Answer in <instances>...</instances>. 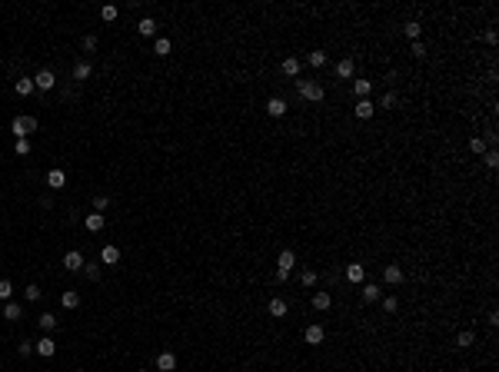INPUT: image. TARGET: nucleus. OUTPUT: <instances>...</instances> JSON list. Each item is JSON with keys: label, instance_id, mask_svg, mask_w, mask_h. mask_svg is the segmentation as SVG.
<instances>
[{"label": "nucleus", "instance_id": "nucleus-1", "mask_svg": "<svg viewBox=\"0 0 499 372\" xmlns=\"http://www.w3.org/2000/svg\"><path fill=\"white\" fill-rule=\"evenodd\" d=\"M296 90H300V96H303V100H310V103H320V100L326 96L323 84H316V80H296Z\"/></svg>", "mask_w": 499, "mask_h": 372}, {"label": "nucleus", "instance_id": "nucleus-2", "mask_svg": "<svg viewBox=\"0 0 499 372\" xmlns=\"http://www.w3.org/2000/svg\"><path fill=\"white\" fill-rule=\"evenodd\" d=\"M34 130H37V116H14V123H10V133L17 140H27Z\"/></svg>", "mask_w": 499, "mask_h": 372}, {"label": "nucleus", "instance_id": "nucleus-3", "mask_svg": "<svg viewBox=\"0 0 499 372\" xmlns=\"http://www.w3.org/2000/svg\"><path fill=\"white\" fill-rule=\"evenodd\" d=\"M267 312H270V316H273V319H283V316H287V312H290V306H287V299H270V302H267Z\"/></svg>", "mask_w": 499, "mask_h": 372}, {"label": "nucleus", "instance_id": "nucleus-4", "mask_svg": "<svg viewBox=\"0 0 499 372\" xmlns=\"http://www.w3.org/2000/svg\"><path fill=\"white\" fill-rule=\"evenodd\" d=\"M360 299L363 302H379V299H383V289H379L376 282H366V286L360 289Z\"/></svg>", "mask_w": 499, "mask_h": 372}, {"label": "nucleus", "instance_id": "nucleus-5", "mask_svg": "<svg viewBox=\"0 0 499 372\" xmlns=\"http://www.w3.org/2000/svg\"><path fill=\"white\" fill-rule=\"evenodd\" d=\"M83 262H87V260H83L80 252H77V250H70V252L64 256V270H70V272H80V270H83Z\"/></svg>", "mask_w": 499, "mask_h": 372}, {"label": "nucleus", "instance_id": "nucleus-6", "mask_svg": "<svg viewBox=\"0 0 499 372\" xmlns=\"http://www.w3.org/2000/svg\"><path fill=\"white\" fill-rule=\"evenodd\" d=\"M303 339H306V346H320L326 339V332H323V326H306V332H303Z\"/></svg>", "mask_w": 499, "mask_h": 372}, {"label": "nucleus", "instance_id": "nucleus-7", "mask_svg": "<svg viewBox=\"0 0 499 372\" xmlns=\"http://www.w3.org/2000/svg\"><path fill=\"white\" fill-rule=\"evenodd\" d=\"M353 74H356V64H353V56H343L340 64H336V76H340V80H350Z\"/></svg>", "mask_w": 499, "mask_h": 372}, {"label": "nucleus", "instance_id": "nucleus-8", "mask_svg": "<svg viewBox=\"0 0 499 372\" xmlns=\"http://www.w3.org/2000/svg\"><path fill=\"white\" fill-rule=\"evenodd\" d=\"M34 86H37V90H54V70H40L37 76H34Z\"/></svg>", "mask_w": 499, "mask_h": 372}, {"label": "nucleus", "instance_id": "nucleus-9", "mask_svg": "<svg viewBox=\"0 0 499 372\" xmlns=\"http://www.w3.org/2000/svg\"><path fill=\"white\" fill-rule=\"evenodd\" d=\"M267 113L270 116H283V113H287V100H283V96H270L267 100Z\"/></svg>", "mask_w": 499, "mask_h": 372}, {"label": "nucleus", "instance_id": "nucleus-10", "mask_svg": "<svg viewBox=\"0 0 499 372\" xmlns=\"http://www.w3.org/2000/svg\"><path fill=\"white\" fill-rule=\"evenodd\" d=\"M100 262L103 266H117V262H120V250H117V246H103L100 250Z\"/></svg>", "mask_w": 499, "mask_h": 372}, {"label": "nucleus", "instance_id": "nucleus-11", "mask_svg": "<svg viewBox=\"0 0 499 372\" xmlns=\"http://www.w3.org/2000/svg\"><path fill=\"white\" fill-rule=\"evenodd\" d=\"M363 276H366L363 262H350V266H346V279H350L353 286H360V282H363Z\"/></svg>", "mask_w": 499, "mask_h": 372}, {"label": "nucleus", "instance_id": "nucleus-12", "mask_svg": "<svg viewBox=\"0 0 499 372\" xmlns=\"http://www.w3.org/2000/svg\"><path fill=\"white\" fill-rule=\"evenodd\" d=\"M383 282H386V286H399V282H403V270H399V266H386V270H383Z\"/></svg>", "mask_w": 499, "mask_h": 372}, {"label": "nucleus", "instance_id": "nucleus-13", "mask_svg": "<svg viewBox=\"0 0 499 372\" xmlns=\"http://www.w3.org/2000/svg\"><path fill=\"white\" fill-rule=\"evenodd\" d=\"M34 349H37V356H44V359H50V356L57 352V346H54V339H50V336H44L40 342H34Z\"/></svg>", "mask_w": 499, "mask_h": 372}, {"label": "nucleus", "instance_id": "nucleus-14", "mask_svg": "<svg viewBox=\"0 0 499 372\" xmlns=\"http://www.w3.org/2000/svg\"><path fill=\"white\" fill-rule=\"evenodd\" d=\"M296 266V256H293V250H283L280 252V260H277V270L280 272H290Z\"/></svg>", "mask_w": 499, "mask_h": 372}, {"label": "nucleus", "instance_id": "nucleus-15", "mask_svg": "<svg viewBox=\"0 0 499 372\" xmlns=\"http://www.w3.org/2000/svg\"><path fill=\"white\" fill-rule=\"evenodd\" d=\"M157 369L160 372H173L176 369V356L173 352H160L157 356Z\"/></svg>", "mask_w": 499, "mask_h": 372}, {"label": "nucleus", "instance_id": "nucleus-16", "mask_svg": "<svg viewBox=\"0 0 499 372\" xmlns=\"http://www.w3.org/2000/svg\"><path fill=\"white\" fill-rule=\"evenodd\" d=\"M103 223H107V216H103V213H90L87 220H83V226H87L90 232H100V230H103Z\"/></svg>", "mask_w": 499, "mask_h": 372}, {"label": "nucleus", "instance_id": "nucleus-17", "mask_svg": "<svg viewBox=\"0 0 499 372\" xmlns=\"http://www.w3.org/2000/svg\"><path fill=\"white\" fill-rule=\"evenodd\" d=\"M64 183H67V173H64V170H50V173H47V186L64 190Z\"/></svg>", "mask_w": 499, "mask_h": 372}, {"label": "nucleus", "instance_id": "nucleus-18", "mask_svg": "<svg viewBox=\"0 0 499 372\" xmlns=\"http://www.w3.org/2000/svg\"><path fill=\"white\" fill-rule=\"evenodd\" d=\"M373 110H376V106H373V100H360L356 106H353V113H356L360 120H370V116H373Z\"/></svg>", "mask_w": 499, "mask_h": 372}, {"label": "nucleus", "instance_id": "nucleus-19", "mask_svg": "<svg viewBox=\"0 0 499 372\" xmlns=\"http://www.w3.org/2000/svg\"><path fill=\"white\" fill-rule=\"evenodd\" d=\"M300 70H303V64H300V60H296V56H287V60H283V74L287 76H300Z\"/></svg>", "mask_w": 499, "mask_h": 372}, {"label": "nucleus", "instance_id": "nucleus-20", "mask_svg": "<svg viewBox=\"0 0 499 372\" xmlns=\"http://www.w3.org/2000/svg\"><path fill=\"white\" fill-rule=\"evenodd\" d=\"M330 306H333V296H330V292H313V309L326 312Z\"/></svg>", "mask_w": 499, "mask_h": 372}, {"label": "nucleus", "instance_id": "nucleus-21", "mask_svg": "<svg viewBox=\"0 0 499 372\" xmlns=\"http://www.w3.org/2000/svg\"><path fill=\"white\" fill-rule=\"evenodd\" d=\"M472 342H476V332H472V329H462V332L456 336V349H469Z\"/></svg>", "mask_w": 499, "mask_h": 372}, {"label": "nucleus", "instance_id": "nucleus-22", "mask_svg": "<svg viewBox=\"0 0 499 372\" xmlns=\"http://www.w3.org/2000/svg\"><path fill=\"white\" fill-rule=\"evenodd\" d=\"M137 30L143 34V37H153V34H157V20H153V17H143V20L137 24Z\"/></svg>", "mask_w": 499, "mask_h": 372}, {"label": "nucleus", "instance_id": "nucleus-23", "mask_svg": "<svg viewBox=\"0 0 499 372\" xmlns=\"http://www.w3.org/2000/svg\"><path fill=\"white\" fill-rule=\"evenodd\" d=\"M60 302H64L67 309H77L80 306V292H77V289H67L64 296H60Z\"/></svg>", "mask_w": 499, "mask_h": 372}, {"label": "nucleus", "instance_id": "nucleus-24", "mask_svg": "<svg viewBox=\"0 0 499 372\" xmlns=\"http://www.w3.org/2000/svg\"><path fill=\"white\" fill-rule=\"evenodd\" d=\"M14 90H17L20 96H30L37 86H34V80H30V76H24V80H17V84H14Z\"/></svg>", "mask_w": 499, "mask_h": 372}, {"label": "nucleus", "instance_id": "nucleus-25", "mask_svg": "<svg viewBox=\"0 0 499 372\" xmlns=\"http://www.w3.org/2000/svg\"><path fill=\"white\" fill-rule=\"evenodd\" d=\"M353 90H356V96H360V100H366V96H370V90H373V80H356V84H353Z\"/></svg>", "mask_w": 499, "mask_h": 372}, {"label": "nucleus", "instance_id": "nucleus-26", "mask_svg": "<svg viewBox=\"0 0 499 372\" xmlns=\"http://www.w3.org/2000/svg\"><path fill=\"white\" fill-rule=\"evenodd\" d=\"M326 60H330V56H326L323 50H313V54L306 56V64H310V66H326Z\"/></svg>", "mask_w": 499, "mask_h": 372}, {"label": "nucleus", "instance_id": "nucleus-27", "mask_svg": "<svg viewBox=\"0 0 499 372\" xmlns=\"http://www.w3.org/2000/svg\"><path fill=\"white\" fill-rule=\"evenodd\" d=\"M20 312H24V309H20L17 302H7V306H4V319H10V322H17Z\"/></svg>", "mask_w": 499, "mask_h": 372}, {"label": "nucleus", "instance_id": "nucleus-28", "mask_svg": "<svg viewBox=\"0 0 499 372\" xmlns=\"http://www.w3.org/2000/svg\"><path fill=\"white\" fill-rule=\"evenodd\" d=\"M403 34H406L409 40H419V34H423V24H416V20H409L406 27H403Z\"/></svg>", "mask_w": 499, "mask_h": 372}, {"label": "nucleus", "instance_id": "nucleus-29", "mask_svg": "<svg viewBox=\"0 0 499 372\" xmlns=\"http://www.w3.org/2000/svg\"><path fill=\"white\" fill-rule=\"evenodd\" d=\"M37 322H40V329H44V332H54V329H57V319H54V312H44V316H40Z\"/></svg>", "mask_w": 499, "mask_h": 372}, {"label": "nucleus", "instance_id": "nucleus-30", "mask_svg": "<svg viewBox=\"0 0 499 372\" xmlns=\"http://www.w3.org/2000/svg\"><path fill=\"white\" fill-rule=\"evenodd\" d=\"M87 76H90V64H87V60L74 64V80H87Z\"/></svg>", "mask_w": 499, "mask_h": 372}, {"label": "nucleus", "instance_id": "nucleus-31", "mask_svg": "<svg viewBox=\"0 0 499 372\" xmlns=\"http://www.w3.org/2000/svg\"><path fill=\"white\" fill-rule=\"evenodd\" d=\"M10 296H14V282H10V279H0V302H10Z\"/></svg>", "mask_w": 499, "mask_h": 372}, {"label": "nucleus", "instance_id": "nucleus-32", "mask_svg": "<svg viewBox=\"0 0 499 372\" xmlns=\"http://www.w3.org/2000/svg\"><path fill=\"white\" fill-rule=\"evenodd\" d=\"M170 50H173V44H170V40H166V37H157V44H153V54L166 56V54H170Z\"/></svg>", "mask_w": 499, "mask_h": 372}, {"label": "nucleus", "instance_id": "nucleus-33", "mask_svg": "<svg viewBox=\"0 0 499 372\" xmlns=\"http://www.w3.org/2000/svg\"><path fill=\"white\" fill-rule=\"evenodd\" d=\"M469 150H472V153H479V156H482V153L489 150V146H486V136H472V140H469Z\"/></svg>", "mask_w": 499, "mask_h": 372}, {"label": "nucleus", "instance_id": "nucleus-34", "mask_svg": "<svg viewBox=\"0 0 499 372\" xmlns=\"http://www.w3.org/2000/svg\"><path fill=\"white\" fill-rule=\"evenodd\" d=\"M482 163H486L489 170H496L499 166V153H496V150H486V153H482Z\"/></svg>", "mask_w": 499, "mask_h": 372}, {"label": "nucleus", "instance_id": "nucleus-35", "mask_svg": "<svg viewBox=\"0 0 499 372\" xmlns=\"http://www.w3.org/2000/svg\"><path fill=\"white\" fill-rule=\"evenodd\" d=\"M300 282L303 286H316V270H303L300 272Z\"/></svg>", "mask_w": 499, "mask_h": 372}, {"label": "nucleus", "instance_id": "nucleus-36", "mask_svg": "<svg viewBox=\"0 0 499 372\" xmlns=\"http://www.w3.org/2000/svg\"><path fill=\"white\" fill-rule=\"evenodd\" d=\"M396 103H399V96H396V93H393V90H389V93H386V96H383V100H379V106H386V110H393V106H396Z\"/></svg>", "mask_w": 499, "mask_h": 372}, {"label": "nucleus", "instance_id": "nucleus-37", "mask_svg": "<svg viewBox=\"0 0 499 372\" xmlns=\"http://www.w3.org/2000/svg\"><path fill=\"white\" fill-rule=\"evenodd\" d=\"M83 272H87V279H100V266L97 262H83Z\"/></svg>", "mask_w": 499, "mask_h": 372}, {"label": "nucleus", "instance_id": "nucleus-38", "mask_svg": "<svg viewBox=\"0 0 499 372\" xmlns=\"http://www.w3.org/2000/svg\"><path fill=\"white\" fill-rule=\"evenodd\" d=\"M100 17L107 20V24H110V20H117V7H113V4H107V7H100Z\"/></svg>", "mask_w": 499, "mask_h": 372}, {"label": "nucleus", "instance_id": "nucleus-39", "mask_svg": "<svg viewBox=\"0 0 499 372\" xmlns=\"http://www.w3.org/2000/svg\"><path fill=\"white\" fill-rule=\"evenodd\" d=\"M383 309H386V312H396V309H399V299H396V296H383Z\"/></svg>", "mask_w": 499, "mask_h": 372}, {"label": "nucleus", "instance_id": "nucleus-40", "mask_svg": "<svg viewBox=\"0 0 499 372\" xmlns=\"http://www.w3.org/2000/svg\"><path fill=\"white\" fill-rule=\"evenodd\" d=\"M40 296H44V292H40V286H34V282H30V286H27V302H37Z\"/></svg>", "mask_w": 499, "mask_h": 372}, {"label": "nucleus", "instance_id": "nucleus-41", "mask_svg": "<svg viewBox=\"0 0 499 372\" xmlns=\"http://www.w3.org/2000/svg\"><path fill=\"white\" fill-rule=\"evenodd\" d=\"M14 150H17V156H27L30 153V140H17V146Z\"/></svg>", "mask_w": 499, "mask_h": 372}, {"label": "nucleus", "instance_id": "nucleus-42", "mask_svg": "<svg viewBox=\"0 0 499 372\" xmlns=\"http://www.w3.org/2000/svg\"><path fill=\"white\" fill-rule=\"evenodd\" d=\"M413 56H426V44L423 40H413Z\"/></svg>", "mask_w": 499, "mask_h": 372}, {"label": "nucleus", "instance_id": "nucleus-43", "mask_svg": "<svg viewBox=\"0 0 499 372\" xmlns=\"http://www.w3.org/2000/svg\"><path fill=\"white\" fill-rule=\"evenodd\" d=\"M83 50L93 54V50H97V37H83Z\"/></svg>", "mask_w": 499, "mask_h": 372}, {"label": "nucleus", "instance_id": "nucleus-44", "mask_svg": "<svg viewBox=\"0 0 499 372\" xmlns=\"http://www.w3.org/2000/svg\"><path fill=\"white\" fill-rule=\"evenodd\" d=\"M17 352H20V356H30V352H34V342H20Z\"/></svg>", "mask_w": 499, "mask_h": 372}, {"label": "nucleus", "instance_id": "nucleus-45", "mask_svg": "<svg viewBox=\"0 0 499 372\" xmlns=\"http://www.w3.org/2000/svg\"><path fill=\"white\" fill-rule=\"evenodd\" d=\"M93 206H97V210H107V206H110V200H107V196H97V200H93Z\"/></svg>", "mask_w": 499, "mask_h": 372}, {"label": "nucleus", "instance_id": "nucleus-46", "mask_svg": "<svg viewBox=\"0 0 499 372\" xmlns=\"http://www.w3.org/2000/svg\"><path fill=\"white\" fill-rule=\"evenodd\" d=\"M140 372H147V369H140Z\"/></svg>", "mask_w": 499, "mask_h": 372}]
</instances>
